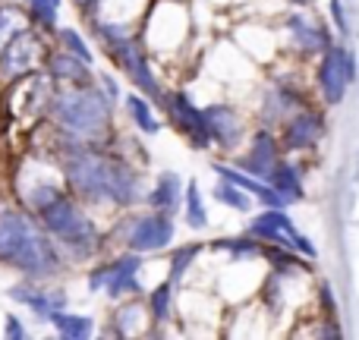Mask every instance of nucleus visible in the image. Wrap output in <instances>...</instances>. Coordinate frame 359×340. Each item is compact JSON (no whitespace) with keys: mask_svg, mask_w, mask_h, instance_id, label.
Returning a JSON list of instances; mask_svg holds the SVG:
<instances>
[{"mask_svg":"<svg viewBox=\"0 0 359 340\" xmlns=\"http://www.w3.org/2000/svg\"><path fill=\"white\" fill-rule=\"evenodd\" d=\"M249 236H255L262 243H271V246L293 249V252L306 255V259H316L312 240L293 227V221L284 215V208H265L262 215H255L252 224H249Z\"/></svg>","mask_w":359,"mask_h":340,"instance_id":"423d86ee","label":"nucleus"},{"mask_svg":"<svg viewBox=\"0 0 359 340\" xmlns=\"http://www.w3.org/2000/svg\"><path fill=\"white\" fill-rule=\"evenodd\" d=\"M4 334H6V337H13V340H25L22 322H19L16 315H6V328H4Z\"/></svg>","mask_w":359,"mask_h":340,"instance_id":"f704fd0d","label":"nucleus"},{"mask_svg":"<svg viewBox=\"0 0 359 340\" xmlns=\"http://www.w3.org/2000/svg\"><path fill=\"white\" fill-rule=\"evenodd\" d=\"M101 88H104V98H107V104H117V98H120V86H117V79H114L111 73H101Z\"/></svg>","mask_w":359,"mask_h":340,"instance_id":"72a5a7b5","label":"nucleus"},{"mask_svg":"<svg viewBox=\"0 0 359 340\" xmlns=\"http://www.w3.org/2000/svg\"><path fill=\"white\" fill-rule=\"evenodd\" d=\"M202 114H205V126H208L211 142H217L224 151H233L243 136L240 114L230 104H211V107H205Z\"/></svg>","mask_w":359,"mask_h":340,"instance_id":"f8f14e48","label":"nucleus"},{"mask_svg":"<svg viewBox=\"0 0 359 340\" xmlns=\"http://www.w3.org/2000/svg\"><path fill=\"white\" fill-rule=\"evenodd\" d=\"M95 29H98L101 41H104L107 57H111L120 69H126V76L136 82L139 95H145L149 101L164 104V92H161V86H158L155 73H151V67H149V60H145V54H142V48H139L136 38L126 35V29L117 25V22H98Z\"/></svg>","mask_w":359,"mask_h":340,"instance_id":"39448f33","label":"nucleus"},{"mask_svg":"<svg viewBox=\"0 0 359 340\" xmlns=\"http://www.w3.org/2000/svg\"><path fill=\"white\" fill-rule=\"evenodd\" d=\"M0 259L29 278H50L60 271V255L50 240L13 208L0 211Z\"/></svg>","mask_w":359,"mask_h":340,"instance_id":"f03ea898","label":"nucleus"},{"mask_svg":"<svg viewBox=\"0 0 359 340\" xmlns=\"http://www.w3.org/2000/svg\"><path fill=\"white\" fill-rule=\"evenodd\" d=\"M183 198H186V224L196 230H205L208 227V211H205V198H202V189H198L196 179H189V186H183Z\"/></svg>","mask_w":359,"mask_h":340,"instance_id":"b1692460","label":"nucleus"},{"mask_svg":"<svg viewBox=\"0 0 359 340\" xmlns=\"http://www.w3.org/2000/svg\"><path fill=\"white\" fill-rule=\"evenodd\" d=\"M41 60V38L29 29H19L10 35V41L0 48V76L4 79H19L29 76Z\"/></svg>","mask_w":359,"mask_h":340,"instance_id":"1a4fd4ad","label":"nucleus"},{"mask_svg":"<svg viewBox=\"0 0 359 340\" xmlns=\"http://www.w3.org/2000/svg\"><path fill=\"white\" fill-rule=\"evenodd\" d=\"M63 173L76 196L88 198V202H114L130 208L145 198L142 173L120 158L101 151L95 142L69 145L67 158H63Z\"/></svg>","mask_w":359,"mask_h":340,"instance_id":"f257e3e1","label":"nucleus"},{"mask_svg":"<svg viewBox=\"0 0 359 340\" xmlns=\"http://www.w3.org/2000/svg\"><path fill=\"white\" fill-rule=\"evenodd\" d=\"M287 32H290L293 44H297L303 54H322V50L331 44L328 32H325L318 22H312L309 16H303V13H293V16L287 19Z\"/></svg>","mask_w":359,"mask_h":340,"instance_id":"dca6fc26","label":"nucleus"},{"mask_svg":"<svg viewBox=\"0 0 359 340\" xmlns=\"http://www.w3.org/2000/svg\"><path fill=\"white\" fill-rule=\"evenodd\" d=\"M60 41H63V48L69 50V54H76L79 57V60H86L88 67H92V50H88V44H86V38L79 35V32L76 29H60Z\"/></svg>","mask_w":359,"mask_h":340,"instance_id":"c756f323","label":"nucleus"},{"mask_svg":"<svg viewBox=\"0 0 359 340\" xmlns=\"http://www.w3.org/2000/svg\"><path fill=\"white\" fill-rule=\"evenodd\" d=\"M293 4H299V6H309V4H312V0H293Z\"/></svg>","mask_w":359,"mask_h":340,"instance_id":"e433bc0d","label":"nucleus"},{"mask_svg":"<svg viewBox=\"0 0 359 340\" xmlns=\"http://www.w3.org/2000/svg\"><path fill=\"white\" fill-rule=\"evenodd\" d=\"M356 79V60L347 48L328 44L322 50V63H318V88H322L328 104H341L347 86Z\"/></svg>","mask_w":359,"mask_h":340,"instance_id":"6e6552de","label":"nucleus"},{"mask_svg":"<svg viewBox=\"0 0 359 340\" xmlns=\"http://www.w3.org/2000/svg\"><path fill=\"white\" fill-rule=\"evenodd\" d=\"M325 123H322V114H312V111H293L290 120H287V130H284V149L290 151H306L322 139Z\"/></svg>","mask_w":359,"mask_h":340,"instance_id":"ddd939ff","label":"nucleus"},{"mask_svg":"<svg viewBox=\"0 0 359 340\" xmlns=\"http://www.w3.org/2000/svg\"><path fill=\"white\" fill-rule=\"evenodd\" d=\"M50 117L63 132L76 142H98L107 132V117L111 104L95 88H79V92H63L50 101Z\"/></svg>","mask_w":359,"mask_h":340,"instance_id":"7ed1b4c3","label":"nucleus"},{"mask_svg":"<svg viewBox=\"0 0 359 340\" xmlns=\"http://www.w3.org/2000/svg\"><path fill=\"white\" fill-rule=\"evenodd\" d=\"M215 173L221 179H227V183H233V186H240L246 196H255L262 205H268V208H284V196H278V189H274L268 179H259V177H252V173H246V170H236V168H227V164H215Z\"/></svg>","mask_w":359,"mask_h":340,"instance_id":"4468645a","label":"nucleus"},{"mask_svg":"<svg viewBox=\"0 0 359 340\" xmlns=\"http://www.w3.org/2000/svg\"><path fill=\"white\" fill-rule=\"evenodd\" d=\"M10 297L16 299V303H25L35 315H41V318H50L57 309H67V297H63V293H44V290H38V287H32V284L13 287Z\"/></svg>","mask_w":359,"mask_h":340,"instance_id":"a211bd4d","label":"nucleus"},{"mask_svg":"<svg viewBox=\"0 0 359 340\" xmlns=\"http://www.w3.org/2000/svg\"><path fill=\"white\" fill-rule=\"evenodd\" d=\"M211 246L221 249V252H230L233 259H255V255H262V240H255V236H224V240H215Z\"/></svg>","mask_w":359,"mask_h":340,"instance_id":"393cba45","label":"nucleus"},{"mask_svg":"<svg viewBox=\"0 0 359 340\" xmlns=\"http://www.w3.org/2000/svg\"><path fill=\"white\" fill-rule=\"evenodd\" d=\"M198 252H202V243H189V246H180L170 252V284L186 278V271H189L192 261L198 259Z\"/></svg>","mask_w":359,"mask_h":340,"instance_id":"c85d7f7f","label":"nucleus"},{"mask_svg":"<svg viewBox=\"0 0 359 340\" xmlns=\"http://www.w3.org/2000/svg\"><path fill=\"white\" fill-rule=\"evenodd\" d=\"M139 268H142V259H139V252L120 255V259H114L111 265L95 268V271L88 274V290H95V293H107L111 299L133 297V293H142Z\"/></svg>","mask_w":359,"mask_h":340,"instance_id":"0eeeda50","label":"nucleus"},{"mask_svg":"<svg viewBox=\"0 0 359 340\" xmlns=\"http://www.w3.org/2000/svg\"><path fill=\"white\" fill-rule=\"evenodd\" d=\"M29 6H32V19L41 29H54L57 25V6L50 0H29Z\"/></svg>","mask_w":359,"mask_h":340,"instance_id":"7c9ffc66","label":"nucleus"},{"mask_svg":"<svg viewBox=\"0 0 359 340\" xmlns=\"http://www.w3.org/2000/svg\"><path fill=\"white\" fill-rule=\"evenodd\" d=\"M211 196H215V202L227 205V208H233V211H249V208H252V196H246L240 186L227 183V179H221V183L215 186V192H211Z\"/></svg>","mask_w":359,"mask_h":340,"instance_id":"cd10ccee","label":"nucleus"},{"mask_svg":"<svg viewBox=\"0 0 359 340\" xmlns=\"http://www.w3.org/2000/svg\"><path fill=\"white\" fill-rule=\"evenodd\" d=\"M76 4H79L82 10H88V13H95V10H98V0H76Z\"/></svg>","mask_w":359,"mask_h":340,"instance_id":"c9c22d12","label":"nucleus"},{"mask_svg":"<svg viewBox=\"0 0 359 340\" xmlns=\"http://www.w3.org/2000/svg\"><path fill=\"white\" fill-rule=\"evenodd\" d=\"M170 306H174V284H170V280H164V284H158L155 290H151V297H149L151 318H155L158 325H164L170 318Z\"/></svg>","mask_w":359,"mask_h":340,"instance_id":"a878e982","label":"nucleus"},{"mask_svg":"<svg viewBox=\"0 0 359 340\" xmlns=\"http://www.w3.org/2000/svg\"><path fill=\"white\" fill-rule=\"evenodd\" d=\"M139 322H142V306L139 303H126L114 312V328L111 334H120V337H130L139 331Z\"/></svg>","mask_w":359,"mask_h":340,"instance_id":"bb28decb","label":"nucleus"},{"mask_svg":"<svg viewBox=\"0 0 359 340\" xmlns=\"http://www.w3.org/2000/svg\"><path fill=\"white\" fill-rule=\"evenodd\" d=\"M126 111H130L133 123L139 126V132H145V136H158V132H161V120L155 117L149 98H142V95H126Z\"/></svg>","mask_w":359,"mask_h":340,"instance_id":"5701e85b","label":"nucleus"},{"mask_svg":"<svg viewBox=\"0 0 359 340\" xmlns=\"http://www.w3.org/2000/svg\"><path fill=\"white\" fill-rule=\"evenodd\" d=\"M265 179L274 186V189H278V196H284V202H303V198H306V186H303L299 170L293 168V164L278 161V164H274V170L268 173Z\"/></svg>","mask_w":359,"mask_h":340,"instance_id":"aec40b11","label":"nucleus"},{"mask_svg":"<svg viewBox=\"0 0 359 340\" xmlns=\"http://www.w3.org/2000/svg\"><path fill=\"white\" fill-rule=\"evenodd\" d=\"M174 240V221L170 215H145V217H133L130 227H126V246L130 252H158V249L170 246Z\"/></svg>","mask_w":359,"mask_h":340,"instance_id":"9d476101","label":"nucleus"},{"mask_svg":"<svg viewBox=\"0 0 359 340\" xmlns=\"http://www.w3.org/2000/svg\"><path fill=\"white\" fill-rule=\"evenodd\" d=\"M48 322L57 328V334L67 337V340H86V337L95 334V322H92V318H88V315H73V312H67V309H57Z\"/></svg>","mask_w":359,"mask_h":340,"instance_id":"4be33fe9","label":"nucleus"},{"mask_svg":"<svg viewBox=\"0 0 359 340\" xmlns=\"http://www.w3.org/2000/svg\"><path fill=\"white\" fill-rule=\"evenodd\" d=\"M48 69H50V76H54V79L73 82V86H88V82H92V69H88V63L79 60L76 54H69V50L50 57Z\"/></svg>","mask_w":359,"mask_h":340,"instance_id":"6ab92c4d","label":"nucleus"},{"mask_svg":"<svg viewBox=\"0 0 359 340\" xmlns=\"http://www.w3.org/2000/svg\"><path fill=\"white\" fill-rule=\"evenodd\" d=\"M38 215H41L44 230H48L50 236H57L76 259H86V255H92L95 249H98V240H101L98 230H95L88 215L69 196L57 192Z\"/></svg>","mask_w":359,"mask_h":340,"instance_id":"20e7f679","label":"nucleus"},{"mask_svg":"<svg viewBox=\"0 0 359 340\" xmlns=\"http://www.w3.org/2000/svg\"><path fill=\"white\" fill-rule=\"evenodd\" d=\"M149 205L155 211H161V215H170L174 217V211L180 208V202H183V179H180V173L174 170H164L161 177H158L155 189L149 192Z\"/></svg>","mask_w":359,"mask_h":340,"instance_id":"f3484780","label":"nucleus"},{"mask_svg":"<svg viewBox=\"0 0 359 340\" xmlns=\"http://www.w3.org/2000/svg\"><path fill=\"white\" fill-rule=\"evenodd\" d=\"M50 4H54V6H60V4H63V0H50Z\"/></svg>","mask_w":359,"mask_h":340,"instance_id":"4c0bfd02","label":"nucleus"},{"mask_svg":"<svg viewBox=\"0 0 359 340\" xmlns=\"http://www.w3.org/2000/svg\"><path fill=\"white\" fill-rule=\"evenodd\" d=\"M280 161V151H278V142H274V136L268 130L255 132L252 145H249V155L240 161V168L246 173H252V177L265 179L268 173L274 170V164Z\"/></svg>","mask_w":359,"mask_h":340,"instance_id":"2eb2a0df","label":"nucleus"},{"mask_svg":"<svg viewBox=\"0 0 359 340\" xmlns=\"http://www.w3.org/2000/svg\"><path fill=\"white\" fill-rule=\"evenodd\" d=\"M328 10H331V19H334V25L341 29V35L347 38V35H350V16H347V6H344L341 0H328Z\"/></svg>","mask_w":359,"mask_h":340,"instance_id":"473e14b6","label":"nucleus"},{"mask_svg":"<svg viewBox=\"0 0 359 340\" xmlns=\"http://www.w3.org/2000/svg\"><path fill=\"white\" fill-rule=\"evenodd\" d=\"M16 13L6 10V6H0V48H4L6 41H10L13 32H19V22H16Z\"/></svg>","mask_w":359,"mask_h":340,"instance_id":"2f4dec72","label":"nucleus"},{"mask_svg":"<svg viewBox=\"0 0 359 340\" xmlns=\"http://www.w3.org/2000/svg\"><path fill=\"white\" fill-rule=\"evenodd\" d=\"M293 111H299V95L293 92V88H274V92L265 95V104H262L265 123H280V120H287Z\"/></svg>","mask_w":359,"mask_h":340,"instance_id":"412c9836","label":"nucleus"},{"mask_svg":"<svg viewBox=\"0 0 359 340\" xmlns=\"http://www.w3.org/2000/svg\"><path fill=\"white\" fill-rule=\"evenodd\" d=\"M164 111L168 117L180 126L186 139H189L192 149H208L211 145V136H208V126H205V114L186 98L183 92H174V95H164Z\"/></svg>","mask_w":359,"mask_h":340,"instance_id":"9b49d317","label":"nucleus"}]
</instances>
